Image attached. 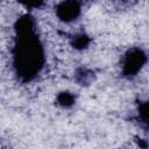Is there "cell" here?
Masks as SVG:
<instances>
[{"mask_svg":"<svg viewBox=\"0 0 149 149\" xmlns=\"http://www.w3.org/2000/svg\"><path fill=\"white\" fill-rule=\"evenodd\" d=\"M144 61V55L142 54V51L140 50H136L134 52H130L127 58H126V62H125V71L128 73V74H133V73H136L140 68L142 66V63Z\"/></svg>","mask_w":149,"mask_h":149,"instance_id":"cell-1","label":"cell"},{"mask_svg":"<svg viewBox=\"0 0 149 149\" xmlns=\"http://www.w3.org/2000/svg\"><path fill=\"white\" fill-rule=\"evenodd\" d=\"M79 12V6L74 0L64 1L58 7V14L63 20H72L77 16Z\"/></svg>","mask_w":149,"mask_h":149,"instance_id":"cell-2","label":"cell"}]
</instances>
